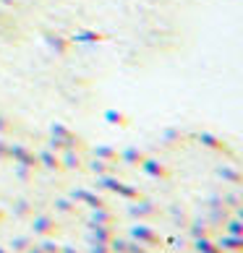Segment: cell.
<instances>
[{
  "label": "cell",
  "instance_id": "obj_26",
  "mask_svg": "<svg viewBox=\"0 0 243 253\" xmlns=\"http://www.w3.org/2000/svg\"><path fill=\"white\" fill-rule=\"evenodd\" d=\"M105 120H107L110 126H118V128H128L131 126L128 115H123V112H118V110H107L105 112Z\"/></svg>",
  "mask_w": 243,
  "mask_h": 253
},
{
  "label": "cell",
  "instance_id": "obj_24",
  "mask_svg": "<svg viewBox=\"0 0 243 253\" xmlns=\"http://www.w3.org/2000/svg\"><path fill=\"white\" fill-rule=\"evenodd\" d=\"M194 251L196 253H225L214 238H204V240H194Z\"/></svg>",
  "mask_w": 243,
  "mask_h": 253
},
{
  "label": "cell",
  "instance_id": "obj_32",
  "mask_svg": "<svg viewBox=\"0 0 243 253\" xmlns=\"http://www.w3.org/2000/svg\"><path fill=\"white\" fill-rule=\"evenodd\" d=\"M16 175L21 177V180H34V170H29V167H21V165H16Z\"/></svg>",
  "mask_w": 243,
  "mask_h": 253
},
{
  "label": "cell",
  "instance_id": "obj_37",
  "mask_svg": "<svg viewBox=\"0 0 243 253\" xmlns=\"http://www.w3.org/2000/svg\"><path fill=\"white\" fill-rule=\"evenodd\" d=\"M8 217H11V214H8V211L3 209V206H0V224H3V222H8Z\"/></svg>",
  "mask_w": 243,
  "mask_h": 253
},
{
  "label": "cell",
  "instance_id": "obj_12",
  "mask_svg": "<svg viewBox=\"0 0 243 253\" xmlns=\"http://www.w3.org/2000/svg\"><path fill=\"white\" fill-rule=\"evenodd\" d=\"M60 162H63V170H87V162H84V152H76V149H63L60 152Z\"/></svg>",
  "mask_w": 243,
  "mask_h": 253
},
{
  "label": "cell",
  "instance_id": "obj_35",
  "mask_svg": "<svg viewBox=\"0 0 243 253\" xmlns=\"http://www.w3.org/2000/svg\"><path fill=\"white\" fill-rule=\"evenodd\" d=\"M60 253H87V251H79L76 246H60Z\"/></svg>",
  "mask_w": 243,
  "mask_h": 253
},
{
  "label": "cell",
  "instance_id": "obj_34",
  "mask_svg": "<svg viewBox=\"0 0 243 253\" xmlns=\"http://www.w3.org/2000/svg\"><path fill=\"white\" fill-rule=\"evenodd\" d=\"M5 159H8V141L0 136V162H5Z\"/></svg>",
  "mask_w": 243,
  "mask_h": 253
},
{
  "label": "cell",
  "instance_id": "obj_6",
  "mask_svg": "<svg viewBox=\"0 0 243 253\" xmlns=\"http://www.w3.org/2000/svg\"><path fill=\"white\" fill-rule=\"evenodd\" d=\"M71 201L84 204L89 209H102V206H110L105 196H99L97 191H89V188H73L71 191Z\"/></svg>",
  "mask_w": 243,
  "mask_h": 253
},
{
  "label": "cell",
  "instance_id": "obj_14",
  "mask_svg": "<svg viewBox=\"0 0 243 253\" xmlns=\"http://www.w3.org/2000/svg\"><path fill=\"white\" fill-rule=\"evenodd\" d=\"M37 157H40V167H45V170H52V172H65L63 170V162H60V154L52 152V149H42V152H37Z\"/></svg>",
  "mask_w": 243,
  "mask_h": 253
},
{
  "label": "cell",
  "instance_id": "obj_5",
  "mask_svg": "<svg viewBox=\"0 0 243 253\" xmlns=\"http://www.w3.org/2000/svg\"><path fill=\"white\" fill-rule=\"evenodd\" d=\"M50 133H52V138H60V141L65 144V149H76V152H87V149H89L81 136H76L73 130H68L65 126H60V123H55L50 128Z\"/></svg>",
  "mask_w": 243,
  "mask_h": 253
},
{
  "label": "cell",
  "instance_id": "obj_39",
  "mask_svg": "<svg viewBox=\"0 0 243 253\" xmlns=\"http://www.w3.org/2000/svg\"><path fill=\"white\" fill-rule=\"evenodd\" d=\"M0 253H11V251H5V248H3V246H0Z\"/></svg>",
  "mask_w": 243,
  "mask_h": 253
},
{
  "label": "cell",
  "instance_id": "obj_7",
  "mask_svg": "<svg viewBox=\"0 0 243 253\" xmlns=\"http://www.w3.org/2000/svg\"><path fill=\"white\" fill-rule=\"evenodd\" d=\"M118 235V227L115 224H97V222H89L87 224V238L89 243H107Z\"/></svg>",
  "mask_w": 243,
  "mask_h": 253
},
{
  "label": "cell",
  "instance_id": "obj_22",
  "mask_svg": "<svg viewBox=\"0 0 243 253\" xmlns=\"http://www.w3.org/2000/svg\"><path fill=\"white\" fill-rule=\"evenodd\" d=\"M186 133H181V130H165V136H162V144L167 146V149H181L183 144H186Z\"/></svg>",
  "mask_w": 243,
  "mask_h": 253
},
{
  "label": "cell",
  "instance_id": "obj_31",
  "mask_svg": "<svg viewBox=\"0 0 243 253\" xmlns=\"http://www.w3.org/2000/svg\"><path fill=\"white\" fill-rule=\"evenodd\" d=\"M87 253H113V248H110L107 243H89Z\"/></svg>",
  "mask_w": 243,
  "mask_h": 253
},
{
  "label": "cell",
  "instance_id": "obj_23",
  "mask_svg": "<svg viewBox=\"0 0 243 253\" xmlns=\"http://www.w3.org/2000/svg\"><path fill=\"white\" fill-rule=\"evenodd\" d=\"M13 217H18V219H32V217H34V206L26 201V199L13 201Z\"/></svg>",
  "mask_w": 243,
  "mask_h": 253
},
{
  "label": "cell",
  "instance_id": "obj_29",
  "mask_svg": "<svg viewBox=\"0 0 243 253\" xmlns=\"http://www.w3.org/2000/svg\"><path fill=\"white\" fill-rule=\"evenodd\" d=\"M222 204H225L228 209L238 211V209H241V204H243V199H241V193H225V196H222Z\"/></svg>",
  "mask_w": 243,
  "mask_h": 253
},
{
  "label": "cell",
  "instance_id": "obj_25",
  "mask_svg": "<svg viewBox=\"0 0 243 253\" xmlns=\"http://www.w3.org/2000/svg\"><path fill=\"white\" fill-rule=\"evenodd\" d=\"M55 211L65 214V217H76L79 214V204L71 199H55Z\"/></svg>",
  "mask_w": 243,
  "mask_h": 253
},
{
  "label": "cell",
  "instance_id": "obj_40",
  "mask_svg": "<svg viewBox=\"0 0 243 253\" xmlns=\"http://www.w3.org/2000/svg\"><path fill=\"white\" fill-rule=\"evenodd\" d=\"M144 253H152V251H144Z\"/></svg>",
  "mask_w": 243,
  "mask_h": 253
},
{
  "label": "cell",
  "instance_id": "obj_15",
  "mask_svg": "<svg viewBox=\"0 0 243 253\" xmlns=\"http://www.w3.org/2000/svg\"><path fill=\"white\" fill-rule=\"evenodd\" d=\"M146 157H149V154L144 152V149L128 146V149H123V152H120V165H128V167H136V170H139Z\"/></svg>",
  "mask_w": 243,
  "mask_h": 253
},
{
  "label": "cell",
  "instance_id": "obj_16",
  "mask_svg": "<svg viewBox=\"0 0 243 253\" xmlns=\"http://www.w3.org/2000/svg\"><path fill=\"white\" fill-rule=\"evenodd\" d=\"M214 175L222 177V180L230 183V185H236V188L243 183V172L238 170V167H233V165H220L217 170H214Z\"/></svg>",
  "mask_w": 243,
  "mask_h": 253
},
{
  "label": "cell",
  "instance_id": "obj_4",
  "mask_svg": "<svg viewBox=\"0 0 243 253\" xmlns=\"http://www.w3.org/2000/svg\"><path fill=\"white\" fill-rule=\"evenodd\" d=\"M128 217L136 219V222H154L160 217V206L149 199H142V201H131L128 204Z\"/></svg>",
  "mask_w": 243,
  "mask_h": 253
},
{
  "label": "cell",
  "instance_id": "obj_8",
  "mask_svg": "<svg viewBox=\"0 0 243 253\" xmlns=\"http://www.w3.org/2000/svg\"><path fill=\"white\" fill-rule=\"evenodd\" d=\"M139 170H142L144 175H149V177H154V180H170L173 177L170 167H167L165 162H160V159H154V157H146Z\"/></svg>",
  "mask_w": 243,
  "mask_h": 253
},
{
  "label": "cell",
  "instance_id": "obj_11",
  "mask_svg": "<svg viewBox=\"0 0 243 253\" xmlns=\"http://www.w3.org/2000/svg\"><path fill=\"white\" fill-rule=\"evenodd\" d=\"M186 230H189V238L191 240H204V238H217L220 230H214L207 219H191L186 224Z\"/></svg>",
  "mask_w": 243,
  "mask_h": 253
},
{
  "label": "cell",
  "instance_id": "obj_13",
  "mask_svg": "<svg viewBox=\"0 0 243 253\" xmlns=\"http://www.w3.org/2000/svg\"><path fill=\"white\" fill-rule=\"evenodd\" d=\"M87 170L95 175V177H102V175H118L120 177V165H110L105 162V159H92V162H87Z\"/></svg>",
  "mask_w": 243,
  "mask_h": 253
},
{
  "label": "cell",
  "instance_id": "obj_21",
  "mask_svg": "<svg viewBox=\"0 0 243 253\" xmlns=\"http://www.w3.org/2000/svg\"><path fill=\"white\" fill-rule=\"evenodd\" d=\"M32 246H34L32 235H18V238H13L11 243H8V251H11V253H26Z\"/></svg>",
  "mask_w": 243,
  "mask_h": 253
},
{
  "label": "cell",
  "instance_id": "obj_36",
  "mask_svg": "<svg viewBox=\"0 0 243 253\" xmlns=\"http://www.w3.org/2000/svg\"><path fill=\"white\" fill-rule=\"evenodd\" d=\"M5 130H11V123H5V118H0V133H5Z\"/></svg>",
  "mask_w": 243,
  "mask_h": 253
},
{
  "label": "cell",
  "instance_id": "obj_27",
  "mask_svg": "<svg viewBox=\"0 0 243 253\" xmlns=\"http://www.w3.org/2000/svg\"><path fill=\"white\" fill-rule=\"evenodd\" d=\"M170 214H173V222L178 224V227H183V230H186V224L191 222V217H189V211H186V209H181L178 204H175V206H170Z\"/></svg>",
  "mask_w": 243,
  "mask_h": 253
},
{
  "label": "cell",
  "instance_id": "obj_20",
  "mask_svg": "<svg viewBox=\"0 0 243 253\" xmlns=\"http://www.w3.org/2000/svg\"><path fill=\"white\" fill-rule=\"evenodd\" d=\"M115 196H120V199H126V201H142V199H146V196L139 191V188H134V185H128V183H123V180L118 183Z\"/></svg>",
  "mask_w": 243,
  "mask_h": 253
},
{
  "label": "cell",
  "instance_id": "obj_1",
  "mask_svg": "<svg viewBox=\"0 0 243 253\" xmlns=\"http://www.w3.org/2000/svg\"><path fill=\"white\" fill-rule=\"evenodd\" d=\"M131 240H136V243H142V246H146L149 251H154V248H162V243H165V238L157 232L154 227H149L146 222H139V224H134L131 227Z\"/></svg>",
  "mask_w": 243,
  "mask_h": 253
},
{
  "label": "cell",
  "instance_id": "obj_18",
  "mask_svg": "<svg viewBox=\"0 0 243 253\" xmlns=\"http://www.w3.org/2000/svg\"><path fill=\"white\" fill-rule=\"evenodd\" d=\"M89 222H97V224H118V214L110 209V206H102V209H92Z\"/></svg>",
  "mask_w": 243,
  "mask_h": 253
},
{
  "label": "cell",
  "instance_id": "obj_19",
  "mask_svg": "<svg viewBox=\"0 0 243 253\" xmlns=\"http://www.w3.org/2000/svg\"><path fill=\"white\" fill-rule=\"evenodd\" d=\"M92 157L105 159V162H110V165H120V152L113 149V146H95L92 149Z\"/></svg>",
  "mask_w": 243,
  "mask_h": 253
},
{
  "label": "cell",
  "instance_id": "obj_2",
  "mask_svg": "<svg viewBox=\"0 0 243 253\" xmlns=\"http://www.w3.org/2000/svg\"><path fill=\"white\" fill-rule=\"evenodd\" d=\"M8 159H13V162L21 165V167H29V170H34V172L42 170L37 152L29 149V146H24V144H8Z\"/></svg>",
  "mask_w": 243,
  "mask_h": 253
},
{
  "label": "cell",
  "instance_id": "obj_9",
  "mask_svg": "<svg viewBox=\"0 0 243 253\" xmlns=\"http://www.w3.org/2000/svg\"><path fill=\"white\" fill-rule=\"evenodd\" d=\"M196 141H199L201 146H207V149H212L214 154H222V157H230V159H236V152H233V146H228L222 138H217V136H212V133H196L194 136Z\"/></svg>",
  "mask_w": 243,
  "mask_h": 253
},
{
  "label": "cell",
  "instance_id": "obj_30",
  "mask_svg": "<svg viewBox=\"0 0 243 253\" xmlns=\"http://www.w3.org/2000/svg\"><path fill=\"white\" fill-rule=\"evenodd\" d=\"M42 248V253H60V246L55 243V238H45L42 243H37Z\"/></svg>",
  "mask_w": 243,
  "mask_h": 253
},
{
  "label": "cell",
  "instance_id": "obj_10",
  "mask_svg": "<svg viewBox=\"0 0 243 253\" xmlns=\"http://www.w3.org/2000/svg\"><path fill=\"white\" fill-rule=\"evenodd\" d=\"M230 217H233V209H228V206L222 204V199H217V201H212V204H209L207 222L212 224L214 230H220V227H222V224H225Z\"/></svg>",
  "mask_w": 243,
  "mask_h": 253
},
{
  "label": "cell",
  "instance_id": "obj_17",
  "mask_svg": "<svg viewBox=\"0 0 243 253\" xmlns=\"http://www.w3.org/2000/svg\"><path fill=\"white\" fill-rule=\"evenodd\" d=\"M217 240V246L225 251V253H243V238L241 235H220V238H214Z\"/></svg>",
  "mask_w": 243,
  "mask_h": 253
},
{
  "label": "cell",
  "instance_id": "obj_3",
  "mask_svg": "<svg viewBox=\"0 0 243 253\" xmlns=\"http://www.w3.org/2000/svg\"><path fill=\"white\" fill-rule=\"evenodd\" d=\"M29 222H32V232L40 238H58L63 232V224L55 217H50V214H37Z\"/></svg>",
  "mask_w": 243,
  "mask_h": 253
},
{
  "label": "cell",
  "instance_id": "obj_33",
  "mask_svg": "<svg viewBox=\"0 0 243 253\" xmlns=\"http://www.w3.org/2000/svg\"><path fill=\"white\" fill-rule=\"evenodd\" d=\"M48 149H52V152H58V154H60L63 149H65V144L60 141V138H50V146H48Z\"/></svg>",
  "mask_w": 243,
  "mask_h": 253
},
{
  "label": "cell",
  "instance_id": "obj_28",
  "mask_svg": "<svg viewBox=\"0 0 243 253\" xmlns=\"http://www.w3.org/2000/svg\"><path fill=\"white\" fill-rule=\"evenodd\" d=\"M222 227H225L228 235H241V238H243V219L236 217V214H233V217H230L225 224H222Z\"/></svg>",
  "mask_w": 243,
  "mask_h": 253
},
{
  "label": "cell",
  "instance_id": "obj_38",
  "mask_svg": "<svg viewBox=\"0 0 243 253\" xmlns=\"http://www.w3.org/2000/svg\"><path fill=\"white\" fill-rule=\"evenodd\" d=\"M26 253H42V248H40V246H37V243H34V246H32L29 251H26Z\"/></svg>",
  "mask_w": 243,
  "mask_h": 253
}]
</instances>
